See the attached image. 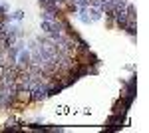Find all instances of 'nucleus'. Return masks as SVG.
Listing matches in <instances>:
<instances>
[{"label":"nucleus","instance_id":"1","mask_svg":"<svg viewBox=\"0 0 149 133\" xmlns=\"http://www.w3.org/2000/svg\"><path fill=\"white\" fill-rule=\"evenodd\" d=\"M30 95H32V101H42L48 97V84L44 81H38L34 89H30Z\"/></svg>","mask_w":149,"mask_h":133},{"label":"nucleus","instance_id":"2","mask_svg":"<svg viewBox=\"0 0 149 133\" xmlns=\"http://www.w3.org/2000/svg\"><path fill=\"white\" fill-rule=\"evenodd\" d=\"M16 66L20 68V70H28V66H30V50H20L18 52V56H16V62H14Z\"/></svg>","mask_w":149,"mask_h":133},{"label":"nucleus","instance_id":"3","mask_svg":"<svg viewBox=\"0 0 149 133\" xmlns=\"http://www.w3.org/2000/svg\"><path fill=\"white\" fill-rule=\"evenodd\" d=\"M107 125H109V127H107L109 131H113V129H119V127L123 125V113H121V111H115L113 115L107 119Z\"/></svg>","mask_w":149,"mask_h":133},{"label":"nucleus","instance_id":"4","mask_svg":"<svg viewBox=\"0 0 149 133\" xmlns=\"http://www.w3.org/2000/svg\"><path fill=\"white\" fill-rule=\"evenodd\" d=\"M42 20H58L62 16V10H48V8H42Z\"/></svg>","mask_w":149,"mask_h":133},{"label":"nucleus","instance_id":"5","mask_svg":"<svg viewBox=\"0 0 149 133\" xmlns=\"http://www.w3.org/2000/svg\"><path fill=\"white\" fill-rule=\"evenodd\" d=\"M16 101H18V103H28V101H32L30 91H28V89H18V91H16Z\"/></svg>","mask_w":149,"mask_h":133},{"label":"nucleus","instance_id":"6","mask_svg":"<svg viewBox=\"0 0 149 133\" xmlns=\"http://www.w3.org/2000/svg\"><path fill=\"white\" fill-rule=\"evenodd\" d=\"M86 12L90 14V20H92V22H97V20L102 18V10H100V8H95V6H92V4H90V6H86Z\"/></svg>","mask_w":149,"mask_h":133},{"label":"nucleus","instance_id":"7","mask_svg":"<svg viewBox=\"0 0 149 133\" xmlns=\"http://www.w3.org/2000/svg\"><path fill=\"white\" fill-rule=\"evenodd\" d=\"M123 30H125L127 34H131V36H135V34H137V22H135V20H127Z\"/></svg>","mask_w":149,"mask_h":133},{"label":"nucleus","instance_id":"8","mask_svg":"<svg viewBox=\"0 0 149 133\" xmlns=\"http://www.w3.org/2000/svg\"><path fill=\"white\" fill-rule=\"evenodd\" d=\"M38 2H40V6H42V8H48V10H60L54 0H38Z\"/></svg>","mask_w":149,"mask_h":133},{"label":"nucleus","instance_id":"9","mask_svg":"<svg viewBox=\"0 0 149 133\" xmlns=\"http://www.w3.org/2000/svg\"><path fill=\"white\" fill-rule=\"evenodd\" d=\"M22 18H24V10H16V12H12V14H8V22H10V20L20 22Z\"/></svg>","mask_w":149,"mask_h":133},{"label":"nucleus","instance_id":"10","mask_svg":"<svg viewBox=\"0 0 149 133\" xmlns=\"http://www.w3.org/2000/svg\"><path fill=\"white\" fill-rule=\"evenodd\" d=\"M80 10V20L84 24H92V20H90V16H88V12H86V8H78Z\"/></svg>","mask_w":149,"mask_h":133},{"label":"nucleus","instance_id":"11","mask_svg":"<svg viewBox=\"0 0 149 133\" xmlns=\"http://www.w3.org/2000/svg\"><path fill=\"white\" fill-rule=\"evenodd\" d=\"M70 2H74V0H70Z\"/></svg>","mask_w":149,"mask_h":133}]
</instances>
